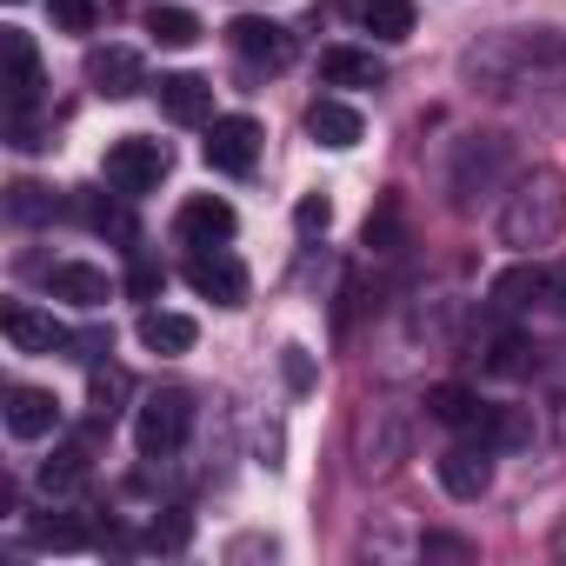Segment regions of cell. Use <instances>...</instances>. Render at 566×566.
<instances>
[{"instance_id":"21","label":"cell","mask_w":566,"mask_h":566,"mask_svg":"<svg viewBox=\"0 0 566 566\" xmlns=\"http://www.w3.org/2000/svg\"><path fill=\"white\" fill-rule=\"evenodd\" d=\"M120 200H127V193H120ZM120 200H107L101 187H81V220H87L94 233H107V240H134V213H127Z\"/></svg>"},{"instance_id":"7","label":"cell","mask_w":566,"mask_h":566,"mask_svg":"<svg viewBox=\"0 0 566 566\" xmlns=\"http://www.w3.org/2000/svg\"><path fill=\"white\" fill-rule=\"evenodd\" d=\"M187 287H193L200 301H213V307H240V301H247V266H240L227 247H193Z\"/></svg>"},{"instance_id":"3","label":"cell","mask_w":566,"mask_h":566,"mask_svg":"<svg viewBox=\"0 0 566 566\" xmlns=\"http://www.w3.org/2000/svg\"><path fill=\"white\" fill-rule=\"evenodd\" d=\"M187 427H193V400H187L180 387L154 394V400L140 407V420H134V447H140V460H174V453L187 447Z\"/></svg>"},{"instance_id":"10","label":"cell","mask_w":566,"mask_h":566,"mask_svg":"<svg viewBox=\"0 0 566 566\" xmlns=\"http://www.w3.org/2000/svg\"><path fill=\"white\" fill-rule=\"evenodd\" d=\"M233 207L220 200V193H193V200H180V213H174V233L187 240V247H220V240H233Z\"/></svg>"},{"instance_id":"11","label":"cell","mask_w":566,"mask_h":566,"mask_svg":"<svg viewBox=\"0 0 566 566\" xmlns=\"http://www.w3.org/2000/svg\"><path fill=\"white\" fill-rule=\"evenodd\" d=\"M87 81H94L101 101H127V94L147 87V67H140L134 48H94V54H87Z\"/></svg>"},{"instance_id":"37","label":"cell","mask_w":566,"mask_h":566,"mask_svg":"<svg viewBox=\"0 0 566 566\" xmlns=\"http://www.w3.org/2000/svg\"><path fill=\"white\" fill-rule=\"evenodd\" d=\"M14 8H21V0H14Z\"/></svg>"},{"instance_id":"1","label":"cell","mask_w":566,"mask_h":566,"mask_svg":"<svg viewBox=\"0 0 566 566\" xmlns=\"http://www.w3.org/2000/svg\"><path fill=\"white\" fill-rule=\"evenodd\" d=\"M566 227V174L559 167H526L500 207V240L533 253V247H553Z\"/></svg>"},{"instance_id":"19","label":"cell","mask_w":566,"mask_h":566,"mask_svg":"<svg viewBox=\"0 0 566 566\" xmlns=\"http://www.w3.org/2000/svg\"><path fill=\"white\" fill-rule=\"evenodd\" d=\"M193 340H200V327L187 314H160V307L140 314V347L147 354H193Z\"/></svg>"},{"instance_id":"30","label":"cell","mask_w":566,"mask_h":566,"mask_svg":"<svg viewBox=\"0 0 566 566\" xmlns=\"http://www.w3.org/2000/svg\"><path fill=\"white\" fill-rule=\"evenodd\" d=\"M187 539H193V520H187L180 506H167V513L154 520V533H147V546H154V553H180Z\"/></svg>"},{"instance_id":"5","label":"cell","mask_w":566,"mask_h":566,"mask_svg":"<svg viewBox=\"0 0 566 566\" xmlns=\"http://www.w3.org/2000/svg\"><path fill=\"white\" fill-rule=\"evenodd\" d=\"M260 140H266V134H260V120H253V114H213V120H207V147H200V154H207V167H213V174H253Z\"/></svg>"},{"instance_id":"20","label":"cell","mask_w":566,"mask_h":566,"mask_svg":"<svg viewBox=\"0 0 566 566\" xmlns=\"http://www.w3.org/2000/svg\"><path fill=\"white\" fill-rule=\"evenodd\" d=\"M407 460V413L380 407L374 413V433H367V473H394Z\"/></svg>"},{"instance_id":"14","label":"cell","mask_w":566,"mask_h":566,"mask_svg":"<svg viewBox=\"0 0 566 566\" xmlns=\"http://www.w3.org/2000/svg\"><path fill=\"white\" fill-rule=\"evenodd\" d=\"M48 294L54 301H67V307H81V314H94V307H107V273L101 266H87V260H61L54 273H48Z\"/></svg>"},{"instance_id":"27","label":"cell","mask_w":566,"mask_h":566,"mask_svg":"<svg viewBox=\"0 0 566 566\" xmlns=\"http://www.w3.org/2000/svg\"><path fill=\"white\" fill-rule=\"evenodd\" d=\"M120 394H127V367H114V360H94V367H87V400H94V413H101V420H114Z\"/></svg>"},{"instance_id":"22","label":"cell","mask_w":566,"mask_h":566,"mask_svg":"<svg viewBox=\"0 0 566 566\" xmlns=\"http://www.w3.org/2000/svg\"><path fill=\"white\" fill-rule=\"evenodd\" d=\"M28 539L48 546V553H81V546H87V526H81L74 513H34V520H28Z\"/></svg>"},{"instance_id":"23","label":"cell","mask_w":566,"mask_h":566,"mask_svg":"<svg viewBox=\"0 0 566 566\" xmlns=\"http://www.w3.org/2000/svg\"><path fill=\"white\" fill-rule=\"evenodd\" d=\"M360 28L380 41H407L413 34V0H360Z\"/></svg>"},{"instance_id":"8","label":"cell","mask_w":566,"mask_h":566,"mask_svg":"<svg viewBox=\"0 0 566 566\" xmlns=\"http://www.w3.org/2000/svg\"><path fill=\"white\" fill-rule=\"evenodd\" d=\"M0 87H8V114H28L34 101H41V54H34V41L21 34V28H0Z\"/></svg>"},{"instance_id":"4","label":"cell","mask_w":566,"mask_h":566,"mask_svg":"<svg viewBox=\"0 0 566 566\" xmlns=\"http://www.w3.org/2000/svg\"><path fill=\"white\" fill-rule=\"evenodd\" d=\"M506 160H513L506 134H467V140L453 147V174H447L453 200H473V193H486V187L506 174Z\"/></svg>"},{"instance_id":"16","label":"cell","mask_w":566,"mask_h":566,"mask_svg":"<svg viewBox=\"0 0 566 566\" xmlns=\"http://www.w3.org/2000/svg\"><path fill=\"white\" fill-rule=\"evenodd\" d=\"M307 134L321 140V147H334V154H347V147H360V134H367V120H360V107H347V101H314L307 107Z\"/></svg>"},{"instance_id":"17","label":"cell","mask_w":566,"mask_h":566,"mask_svg":"<svg viewBox=\"0 0 566 566\" xmlns=\"http://www.w3.org/2000/svg\"><path fill=\"white\" fill-rule=\"evenodd\" d=\"M539 294H546V266L520 260V266H506V273L493 280V294H486V301H493V314H506V321H513V314H526Z\"/></svg>"},{"instance_id":"32","label":"cell","mask_w":566,"mask_h":566,"mask_svg":"<svg viewBox=\"0 0 566 566\" xmlns=\"http://www.w3.org/2000/svg\"><path fill=\"white\" fill-rule=\"evenodd\" d=\"M160 287H167V273H160V260L134 253V266H127V294H134V301H154Z\"/></svg>"},{"instance_id":"26","label":"cell","mask_w":566,"mask_h":566,"mask_svg":"<svg viewBox=\"0 0 566 566\" xmlns=\"http://www.w3.org/2000/svg\"><path fill=\"white\" fill-rule=\"evenodd\" d=\"M87 460H94V453H87L81 440H67V447L41 467V486H48V493H74V486L87 480Z\"/></svg>"},{"instance_id":"31","label":"cell","mask_w":566,"mask_h":566,"mask_svg":"<svg viewBox=\"0 0 566 566\" xmlns=\"http://www.w3.org/2000/svg\"><path fill=\"white\" fill-rule=\"evenodd\" d=\"M54 28L61 34H94L101 28V0H54Z\"/></svg>"},{"instance_id":"18","label":"cell","mask_w":566,"mask_h":566,"mask_svg":"<svg viewBox=\"0 0 566 566\" xmlns=\"http://www.w3.org/2000/svg\"><path fill=\"white\" fill-rule=\"evenodd\" d=\"M321 81H327V87H380V81H387V67H380V54L327 48V54H321Z\"/></svg>"},{"instance_id":"24","label":"cell","mask_w":566,"mask_h":566,"mask_svg":"<svg viewBox=\"0 0 566 566\" xmlns=\"http://www.w3.org/2000/svg\"><path fill=\"white\" fill-rule=\"evenodd\" d=\"M147 34H154L160 48H193L207 28H200L193 8H147Z\"/></svg>"},{"instance_id":"28","label":"cell","mask_w":566,"mask_h":566,"mask_svg":"<svg viewBox=\"0 0 566 566\" xmlns=\"http://www.w3.org/2000/svg\"><path fill=\"white\" fill-rule=\"evenodd\" d=\"M367 253H394L400 247V193H380V207L367 213Z\"/></svg>"},{"instance_id":"35","label":"cell","mask_w":566,"mask_h":566,"mask_svg":"<svg viewBox=\"0 0 566 566\" xmlns=\"http://www.w3.org/2000/svg\"><path fill=\"white\" fill-rule=\"evenodd\" d=\"M539 307H553V314L566 321V260H553V266H546V294H539Z\"/></svg>"},{"instance_id":"12","label":"cell","mask_w":566,"mask_h":566,"mask_svg":"<svg viewBox=\"0 0 566 566\" xmlns=\"http://www.w3.org/2000/svg\"><path fill=\"white\" fill-rule=\"evenodd\" d=\"M440 486H447L453 500H480V493L493 486V447H473V440L447 447V453H440Z\"/></svg>"},{"instance_id":"9","label":"cell","mask_w":566,"mask_h":566,"mask_svg":"<svg viewBox=\"0 0 566 566\" xmlns=\"http://www.w3.org/2000/svg\"><path fill=\"white\" fill-rule=\"evenodd\" d=\"M0 334L14 340V354H61V347H74V334H67L54 314L28 307V301H8V307H0Z\"/></svg>"},{"instance_id":"15","label":"cell","mask_w":566,"mask_h":566,"mask_svg":"<svg viewBox=\"0 0 566 566\" xmlns=\"http://www.w3.org/2000/svg\"><path fill=\"white\" fill-rule=\"evenodd\" d=\"M61 427V400L48 387H8V433L14 440H41Z\"/></svg>"},{"instance_id":"25","label":"cell","mask_w":566,"mask_h":566,"mask_svg":"<svg viewBox=\"0 0 566 566\" xmlns=\"http://www.w3.org/2000/svg\"><path fill=\"white\" fill-rule=\"evenodd\" d=\"M480 354H486V374H500V380H513V374H526V367H533V347H526L513 327H500Z\"/></svg>"},{"instance_id":"33","label":"cell","mask_w":566,"mask_h":566,"mask_svg":"<svg viewBox=\"0 0 566 566\" xmlns=\"http://www.w3.org/2000/svg\"><path fill=\"white\" fill-rule=\"evenodd\" d=\"M294 227H301V233H307V240H314V233H327V227H334V207H327V200H321V193H307V200H301V207H294Z\"/></svg>"},{"instance_id":"2","label":"cell","mask_w":566,"mask_h":566,"mask_svg":"<svg viewBox=\"0 0 566 566\" xmlns=\"http://www.w3.org/2000/svg\"><path fill=\"white\" fill-rule=\"evenodd\" d=\"M167 167H174V154H167V140H147V134H127V140H114V147H107V160H101V180H107L114 193H127V200H140V193H154V187L167 180Z\"/></svg>"},{"instance_id":"6","label":"cell","mask_w":566,"mask_h":566,"mask_svg":"<svg viewBox=\"0 0 566 566\" xmlns=\"http://www.w3.org/2000/svg\"><path fill=\"white\" fill-rule=\"evenodd\" d=\"M227 48L247 67H266V74H280V67L294 61V34L280 28V21H266V14H233L227 21Z\"/></svg>"},{"instance_id":"13","label":"cell","mask_w":566,"mask_h":566,"mask_svg":"<svg viewBox=\"0 0 566 566\" xmlns=\"http://www.w3.org/2000/svg\"><path fill=\"white\" fill-rule=\"evenodd\" d=\"M160 114L174 120V127H200V120H213V81H200V74H160Z\"/></svg>"},{"instance_id":"29","label":"cell","mask_w":566,"mask_h":566,"mask_svg":"<svg viewBox=\"0 0 566 566\" xmlns=\"http://www.w3.org/2000/svg\"><path fill=\"white\" fill-rule=\"evenodd\" d=\"M8 207H14V220H54V213H61V200H54L48 187H34V180H21V187L8 193Z\"/></svg>"},{"instance_id":"36","label":"cell","mask_w":566,"mask_h":566,"mask_svg":"<svg viewBox=\"0 0 566 566\" xmlns=\"http://www.w3.org/2000/svg\"><path fill=\"white\" fill-rule=\"evenodd\" d=\"M427 559H473V546L453 533H427Z\"/></svg>"},{"instance_id":"34","label":"cell","mask_w":566,"mask_h":566,"mask_svg":"<svg viewBox=\"0 0 566 566\" xmlns=\"http://www.w3.org/2000/svg\"><path fill=\"white\" fill-rule=\"evenodd\" d=\"M280 374H287L294 394H307V387H314V360H307V347H287V354H280Z\"/></svg>"}]
</instances>
